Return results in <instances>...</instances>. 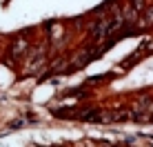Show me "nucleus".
Instances as JSON below:
<instances>
[{
    "label": "nucleus",
    "instance_id": "nucleus-1",
    "mask_svg": "<svg viewBox=\"0 0 153 147\" xmlns=\"http://www.w3.org/2000/svg\"><path fill=\"white\" fill-rule=\"evenodd\" d=\"M25 51H27V40H25V38H18V40H13V43H11V47H9V54H11L13 58L22 56Z\"/></svg>",
    "mask_w": 153,
    "mask_h": 147
},
{
    "label": "nucleus",
    "instance_id": "nucleus-2",
    "mask_svg": "<svg viewBox=\"0 0 153 147\" xmlns=\"http://www.w3.org/2000/svg\"><path fill=\"white\" fill-rule=\"evenodd\" d=\"M142 14V22L144 25H153V9H146V11H140Z\"/></svg>",
    "mask_w": 153,
    "mask_h": 147
},
{
    "label": "nucleus",
    "instance_id": "nucleus-3",
    "mask_svg": "<svg viewBox=\"0 0 153 147\" xmlns=\"http://www.w3.org/2000/svg\"><path fill=\"white\" fill-rule=\"evenodd\" d=\"M131 7L138 9V11H142V7H144V0H131Z\"/></svg>",
    "mask_w": 153,
    "mask_h": 147
},
{
    "label": "nucleus",
    "instance_id": "nucleus-4",
    "mask_svg": "<svg viewBox=\"0 0 153 147\" xmlns=\"http://www.w3.org/2000/svg\"><path fill=\"white\" fill-rule=\"evenodd\" d=\"M51 36H56V38H58V36H62V27H58V25H56V27L51 29Z\"/></svg>",
    "mask_w": 153,
    "mask_h": 147
}]
</instances>
